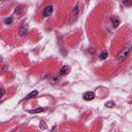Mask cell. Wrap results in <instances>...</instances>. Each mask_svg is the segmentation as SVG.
Here are the masks:
<instances>
[{
	"label": "cell",
	"instance_id": "6da1fadb",
	"mask_svg": "<svg viewBox=\"0 0 132 132\" xmlns=\"http://www.w3.org/2000/svg\"><path fill=\"white\" fill-rule=\"evenodd\" d=\"M131 50H132V47L130 46V44H128V46L126 47L124 50H122V51H121V53L117 56V59H118L119 61H123V60H125V59L128 57V55L130 54Z\"/></svg>",
	"mask_w": 132,
	"mask_h": 132
},
{
	"label": "cell",
	"instance_id": "7a4b0ae2",
	"mask_svg": "<svg viewBox=\"0 0 132 132\" xmlns=\"http://www.w3.org/2000/svg\"><path fill=\"white\" fill-rule=\"evenodd\" d=\"M53 5H49V6H47V7H44V9H43V17H50L51 15H52V13H53Z\"/></svg>",
	"mask_w": 132,
	"mask_h": 132
},
{
	"label": "cell",
	"instance_id": "3957f363",
	"mask_svg": "<svg viewBox=\"0 0 132 132\" xmlns=\"http://www.w3.org/2000/svg\"><path fill=\"white\" fill-rule=\"evenodd\" d=\"M28 33V28H27V25L23 23L21 25V28H20V35L21 36H25Z\"/></svg>",
	"mask_w": 132,
	"mask_h": 132
},
{
	"label": "cell",
	"instance_id": "277c9868",
	"mask_svg": "<svg viewBox=\"0 0 132 132\" xmlns=\"http://www.w3.org/2000/svg\"><path fill=\"white\" fill-rule=\"evenodd\" d=\"M111 21L113 22V26H114L115 28L119 26L120 23H121V20H120V18H118V17H116V16H111Z\"/></svg>",
	"mask_w": 132,
	"mask_h": 132
},
{
	"label": "cell",
	"instance_id": "5b68a950",
	"mask_svg": "<svg viewBox=\"0 0 132 132\" xmlns=\"http://www.w3.org/2000/svg\"><path fill=\"white\" fill-rule=\"evenodd\" d=\"M94 97H95V94L93 93V92H87V93L84 94V99L87 100V101L94 99Z\"/></svg>",
	"mask_w": 132,
	"mask_h": 132
},
{
	"label": "cell",
	"instance_id": "8992f818",
	"mask_svg": "<svg viewBox=\"0 0 132 132\" xmlns=\"http://www.w3.org/2000/svg\"><path fill=\"white\" fill-rule=\"evenodd\" d=\"M37 95H38V91H32L31 93H29L26 97H25V100H28V99H30V98H33V97L37 96Z\"/></svg>",
	"mask_w": 132,
	"mask_h": 132
},
{
	"label": "cell",
	"instance_id": "52a82bcc",
	"mask_svg": "<svg viewBox=\"0 0 132 132\" xmlns=\"http://www.w3.org/2000/svg\"><path fill=\"white\" fill-rule=\"evenodd\" d=\"M107 56H108L107 51H103V52L100 54V59H101V60H104V59L107 58Z\"/></svg>",
	"mask_w": 132,
	"mask_h": 132
},
{
	"label": "cell",
	"instance_id": "ba28073f",
	"mask_svg": "<svg viewBox=\"0 0 132 132\" xmlns=\"http://www.w3.org/2000/svg\"><path fill=\"white\" fill-rule=\"evenodd\" d=\"M68 66H63L62 67V69H61V71H60V73L61 75H64V74H66L67 72H68Z\"/></svg>",
	"mask_w": 132,
	"mask_h": 132
},
{
	"label": "cell",
	"instance_id": "9c48e42d",
	"mask_svg": "<svg viewBox=\"0 0 132 132\" xmlns=\"http://www.w3.org/2000/svg\"><path fill=\"white\" fill-rule=\"evenodd\" d=\"M41 111H43V108L39 107L37 109H33V111H29L30 114H37V113H41Z\"/></svg>",
	"mask_w": 132,
	"mask_h": 132
},
{
	"label": "cell",
	"instance_id": "30bf717a",
	"mask_svg": "<svg viewBox=\"0 0 132 132\" xmlns=\"http://www.w3.org/2000/svg\"><path fill=\"white\" fill-rule=\"evenodd\" d=\"M4 23L5 25H10L13 23V18H6L4 20Z\"/></svg>",
	"mask_w": 132,
	"mask_h": 132
},
{
	"label": "cell",
	"instance_id": "8fae6325",
	"mask_svg": "<svg viewBox=\"0 0 132 132\" xmlns=\"http://www.w3.org/2000/svg\"><path fill=\"white\" fill-rule=\"evenodd\" d=\"M114 105H115L114 101H108V102L105 103V106H106V107H113Z\"/></svg>",
	"mask_w": 132,
	"mask_h": 132
},
{
	"label": "cell",
	"instance_id": "7c38bea8",
	"mask_svg": "<svg viewBox=\"0 0 132 132\" xmlns=\"http://www.w3.org/2000/svg\"><path fill=\"white\" fill-rule=\"evenodd\" d=\"M73 13H74V16H75V17H77V16L78 15V5H77V4L75 5V7L73 8Z\"/></svg>",
	"mask_w": 132,
	"mask_h": 132
},
{
	"label": "cell",
	"instance_id": "4fadbf2b",
	"mask_svg": "<svg viewBox=\"0 0 132 132\" xmlns=\"http://www.w3.org/2000/svg\"><path fill=\"white\" fill-rule=\"evenodd\" d=\"M21 12H22V8H21V6L16 7V9H15V13H17V15H19V13H21Z\"/></svg>",
	"mask_w": 132,
	"mask_h": 132
},
{
	"label": "cell",
	"instance_id": "5bb4252c",
	"mask_svg": "<svg viewBox=\"0 0 132 132\" xmlns=\"http://www.w3.org/2000/svg\"><path fill=\"white\" fill-rule=\"evenodd\" d=\"M124 5H132V1H123Z\"/></svg>",
	"mask_w": 132,
	"mask_h": 132
},
{
	"label": "cell",
	"instance_id": "9a60e30c",
	"mask_svg": "<svg viewBox=\"0 0 132 132\" xmlns=\"http://www.w3.org/2000/svg\"><path fill=\"white\" fill-rule=\"evenodd\" d=\"M4 94V89H1V96H3Z\"/></svg>",
	"mask_w": 132,
	"mask_h": 132
}]
</instances>
